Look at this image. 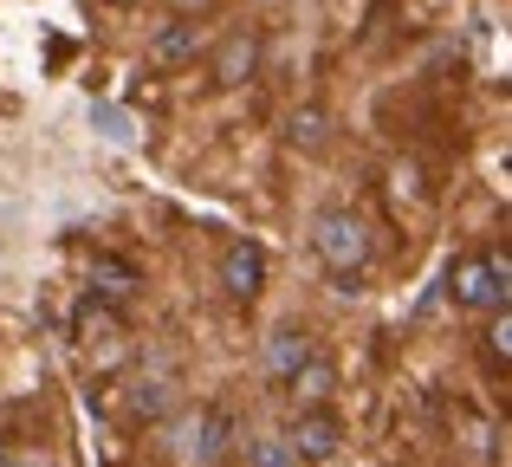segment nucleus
Returning <instances> with one entry per match:
<instances>
[{
    "label": "nucleus",
    "mask_w": 512,
    "mask_h": 467,
    "mask_svg": "<svg viewBox=\"0 0 512 467\" xmlns=\"http://www.w3.org/2000/svg\"><path fill=\"white\" fill-rule=\"evenodd\" d=\"M240 442V416L227 403H201L188 409V422H175V461L188 467H221Z\"/></svg>",
    "instance_id": "obj_2"
},
{
    "label": "nucleus",
    "mask_w": 512,
    "mask_h": 467,
    "mask_svg": "<svg viewBox=\"0 0 512 467\" xmlns=\"http://www.w3.org/2000/svg\"><path fill=\"white\" fill-rule=\"evenodd\" d=\"M208 78H214L221 91L253 85V78H260V33H253V26H234V33H227L221 46L208 52Z\"/></svg>",
    "instance_id": "obj_4"
},
{
    "label": "nucleus",
    "mask_w": 512,
    "mask_h": 467,
    "mask_svg": "<svg viewBox=\"0 0 512 467\" xmlns=\"http://www.w3.org/2000/svg\"><path fill=\"white\" fill-rule=\"evenodd\" d=\"M169 409H175V383H169V377L130 383V396H124V416H130V422H163Z\"/></svg>",
    "instance_id": "obj_10"
},
{
    "label": "nucleus",
    "mask_w": 512,
    "mask_h": 467,
    "mask_svg": "<svg viewBox=\"0 0 512 467\" xmlns=\"http://www.w3.org/2000/svg\"><path fill=\"white\" fill-rule=\"evenodd\" d=\"M506 351H512V318H506V305H500V312H493V325H487V364L506 370Z\"/></svg>",
    "instance_id": "obj_14"
},
{
    "label": "nucleus",
    "mask_w": 512,
    "mask_h": 467,
    "mask_svg": "<svg viewBox=\"0 0 512 467\" xmlns=\"http://www.w3.org/2000/svg\"><path fill=\"white\" fill-rule=\"evenodd\" d=\"M195 52H201V20H175V26H163V33H156L150 59H156V65H188Z\"/></svg>",
    "instance_id": "obj_12"
},
{
    "label": "nucleus",
    "mask_w": 512,
    "mask_h": 467,
    "mask_svg": "<svg viewBox=\"0 0 512 467\" xmlns=\"http://www.w3.org/2000/svg\"><path fill=\"white\" fill-rule=\"evenodd\" d=\"M286 143L299 156H318L331 143V111H325V104H299V111H286Z\"/></svg>",
    "instance_id": "obj_9"
},
{
    "label": "nucleus",
    "mask_w": 512,
    "mask_h": 467,
    "mask_svg": "<svg viewBox=\"0 0 512 467\" xmlns=\"http://www.w3.org/2000/svg\"><path fill=\"white\" fill-rule=\"evenodd\" d=\"M0 455H7V442H0Z\"/></svg>",
    "instance_id": "obj_17"
},
{
    "label": "nucleus",
    "mask_w": 512,
    "mask_h": 467,
    "mask_svg": "<svg viewBox=\"0 0 512 467\" xmlns=\"http://www.w3.org/2000/svg\"><path fill=\"white\" fill-rule=\"evenodd\" d=\"M91 299L111 305V312L130 305V299H137V273H130L124 260H91Z\"/></svg>",
    "instance_id": "obj_11"
},
{
    "label": "nucleus",
    "mask_w": 512,
    "mask_h": 467,
    "mask_svg": "<svg viewBox=\"0 0 512 467\" xmlns=\"http://www.w3.org/2000/svg\"><path fill=\"white\" fill-rule=\"evenodd\" d=\"M221 292L234 305H253L266 292V253L253 247V240H234V247L221 253Z\"/></svg>",
    "instance_id": "obj_6"
},
{
    "label": "nucleus",
    "mask_w": 512,
    "mask_h": 467,
    "mask_svg": "<svg viewBox=\"0 0 512 467\" xmlns=\"http://www.w3.org/2000/svg\"><path fill=\"white\" fill-rule=\"evenodd\" d=\"M208 7H214V0H175V13H188V20H201Z\"/></svg>",
    "instance_id": "obj_15"
},
{
    "label": "nucleus",
    "mask_w": 512,
    "mask_h": 467,
    "mask_svg": "<svg viewBox=\"0 0 512 467\" xmlns=\"http://www.w3.org/2000/svg\"><path fill=\"white\" fill-rule=\"evenodd\" d=\"M370 247H376V240H370V221H363L357 208H318V221H312V253H318V266L338 279V292H363Z\"/></svg>",
    "instance_id": "obj_1"
},
{
    "label": "nucleus",
    "mask_w": 512,
    "mask_h": 467,
    "mask_svg": "<svg viewBox=\"0 0 512 467\" xmlns=\"http://www.w3.org/2000/svg\"><path fill=\"white\" fill-rule=\"evenodd\" d=\"M312 351H318V344H312V331H305V325H279L273 338H266V383H279V390H286V377Z\"/></svg>",
    "instance_id": "obj_7"
},
{
    "label": "nucleus",
    "mask_w": 512,
    "mask_h": 467,
    "mask_svg": "<svg viewBox=\"0 0 512 467\" xmlns=\"http://www.w3.org/2000/svg\"><path fill=\"white\" fill-rule=\"evenodd\" d=\"M448 292L454 305H467V312H500L512 299V260L506 247H487V253H461L448 273Z\"/></svg>",
    "instance_id": "obj_3"
},
{
    "label": "nucleus",
    "mask_w": 512,
    "mask_h": 467,
    "mask_svg": "<svg viewBox=\"0 0 512 467\" xmlns=\"http://www.w3.org/2000/svg\"><path fill=\"white\" fill-rule=\"evenodd\" d=\"M286 390H292V403H299V409H325L331 390H338V364L312 351V357H305V364L286 377Z\"/></svg>",
    "instance_id": "obj_8"
},
{
    "label": "nucleus",
    "mask_w": 512,
    "mask_h": 467,
    "mask_svg": "<svg viewBox=\"0 0 512 467\" xmlns=\"http://www.w3.org/2000/svg\"><path fill=\"white\" fill-rule=\"evenodd\" d=\"M286 442H292V455H299L305 467L338 461V448H344V422L331 416V409H299V416H292V429H286Z\"/></svg>",
    "instance_id": "obj_5"
},
{
    "label": "nucleus",
    "mask_w": 512,
    "mask_h": 467,
    "mask_svg": "<svg viewBox=\"0 0 512 467\" xmlns=\"http://www.w3.org/2000/svg\"><path fill=\"white\" fill-rule=\"evenodd\" d=\"M0 467H26V461H13V455H0Z\"/></svg>",
    "instance_id": "obj_16"
},
{
    "label": "nucleus",
    "mask_w": 512,
    "mask_h": 467,
    "mask_svg": "<svg viewBox=\"0 0 512 467\" xmlns=\"http://www.w3.org/2000/svg\"><path fill=\"white\" fill-rule=\"evenodd\" d=\"M247 467H305V461L292 455V442H286V435H260V442L247 448Z\"/></svg>",
    "instance_id": "obj_13"
}]
</instances>
